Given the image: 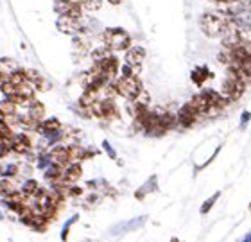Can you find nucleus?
I'll list each match as a JSON object with an SVG mask.
<instances>
[{
    "label": "nucleus",
    "mask_w": 251,
    "mask_h": 242,
    "mask_svg": "<svg viewBox=\"0 0 251 242\" xmlns=\"http://www.w3.org/2000/svg\"><path fill=\"white\" fill-rule=\"evenodd\" d=\"M198 25L204 36L221 38L228 25H231V15L228 11H208L199 16Z\"/></svg>",
    "instance_id": "obj_1"
},
{
    "label": "nucleus",
    "mask_w": 251,
    "mask_h": 242,
    "mask_svg": "<svg viewBox=\"0 0 251 242\" xmlns=\"http://www.w3.org/2000/svg\"><path fill=\"white\" fill-rule=\"evenodd\" d=\"M113 84V90H115L117 95H121L124 99H136L140 92L144 90L142 86L140 77L136 74H121L117 75L115 79L111 81Z\"/></svg>",
    "instance_id": "obj_2"
},
{
    "label": "nucleus",
    "mask_w": 251,
    "mask_h": 242,
    "mask_svg": "<svg viewBox=\"0 0 251 242\" xmlns=\"http://www.w3.org/2000/svg\"><path fill=\"white\" fill-rule=\"evenodd\" d=\"M102 42L111 52H124L131 45V36L121 27H111L102 32Z\"/></svg>",
    "instance_id": "obj_3"
},
{
    "label": "nucleus",
    "mask_w": 251,
    "mask_h": 242,
    "mask_svg": "<svg viewBox=\"0 0 251 242\" xmlns=\"http://www.w3.org/2000/svg\"><path fill=\"white\" fill-rule=\"evenodd\" d=\"M246 86L248 84L241 79V77H237V74L230 67H226V77L223 81V92L221 94L225 95L228 100H239L244 95L246 92Z\"/></svg>",
    "instance_id": "obj_4"
},
{
    "label": "nucleus",
    "mask_w": 251,
    "mask_h": 242,
    "mask_svg": "<svg viewBox=\"0 0 251 242\" xmlns=\"http://www.w3.org/2000/svg\"><path fill=\"white\" fill-rule=\"evenodd\" d=\"M56 27L58 31L63 34H68V36H77L84 31V24L81 18H74V16H63L59 15L58 20H56Z\"/></svg>",
    "instance_id": "obj_5"
},
{
    "label": "nucleus",
    "mask_w": 251,
    "mask_h": 242,
    "mask_svg": "<svg viewBox=\"0 0 251 242\" xmlns=\"http://www.w3.org/2000/svg\"><path fill=\"white\" fill-rule=\"evenodd\" d=\"M94 69L97 70L100 75H104L108 81H113L117 75H119L121 67H119V59H117L115 56H108V58L94 63Z\"/></svg>",
    "instance_id": "obj_6"
},
{
    "label": "nucleus",
    "mask_w": 251,
    "mask_h": 242,
    "mask_svg": "<svg viewBox=\"0 0 251 242\" xmlns=\"http://www.w3.org/2000/svg\"><path fill=\"white\" fill-rule=\"evenodd\" d=\"M54 11L63 16H74V18H83V5L79 2H72V0H56L54 2Z\"/></svg>",
    "instance_id": "obj_7"
},
{
    "label": "nucleus",
    "mask_w": 251,
    "mask_h": 242,
    "mask_svg": "<svg viewBox=\"0 0 251 242\" xmlns=\"http://www.w3.org/2000/svg\"><path fill=\"white\" fill-rule=\"evenodd\" d=\"M199 113L196 111V108H194L190 102H185L181 108H179L178 115H176V124L181 127H192L196 122H198L199 119Z\"/></svg>",
    "instance_id": "obj_8"
},
{
    "label": "nucleus",
    "mask_w": 251,
    "mask_h": 242,
    "mask_svg": "<svg viewBox=\"0 0 251 242\" xmlns=\"http://www.w3.org/2000/svg\"><path fill=\"white\" fill-rule=\"evenodd\" d=\"M81 176H83V167H81V163H79V162H70V163H67V165L63 167L61 179H59L58 183L74 185V183H77Z\"/></svg>",
    "instance_id": "obj_9"
},
{
    "label": "nucleus",
    "mask_w": 251,
    "mask_h": 242,
    "mask_svg": "<svg viewBox=\"0 0 251 242\" xmlns=\"http://www.w3.org/2000/svg\"><path fill=\"white\" fill-rule=\"evenodd\" d=\"M9 142H11V153H16V154H27L32 147V140L27 137L25 133H13Z\"/></svg>",
    "instance_id": "obj_10"
},
{
    "label": "nucleus",
    "mask_w": 251,
    "mask_h": 242,
    "mask_svg": "<svg viewBox=\"0 0 251 242\" xmlns=\"http://www.w3.org/2000/svg\"><path fill=\"white\" fill-rule=\"evenodd\" d=\"M124 52V61L129 67H140L144 63V59H146V48L140 47V45H129Z\"/></svg>",
    "instance_id": "obj_11"
},
{
    "label": "nucleus",
    "mask_w": 251,
    "mask_h": 242,
    "mask_svg": "<svg viewBox=\"0 0 251 242\" xmlns=\"http://www.w3.org/2000/svg\"><path fill=\"white\" fill-rule=\"evenodd\" d=\"M201 94L206 97V100H208V104H210V108H212V111L225 110L226 104L230 102V100L226 99V97L221 94V92H215V90H203Z\"/></svg>",
    "instance_id": "obj_12"
},
{
    "label": "nucleus",
    "mask_w": 251,
    "mask_h": 242,
    "mask_svg": "<svg viewBox=\"0 0 251 242\" xmlns=\"http://www.w3.org/2000/svg\"><path fill=\"white\" fill-rule=\"evenodd\" d=\"M25 75H27V81L34 86V88L38 90V92H49L50 90V84H49V81L43 77L38 70L34 69H27L25 70Z\"/></svg>",
    "instance_id": "obj_13"
},
{
    "label": "nucleus",
    "mask_w": 251,
    "mask_h": 242,
    "mask_svg": "<svg viewBox=\"0 0 251 242\" xmlns=\"http://www.w3.org/2000/svg\"><path fill=\"white\" fill-rule=\"evenodd\" d=\"M47 154H49L50 163H56V165H59V167H65L67 163H70V158H68V149L65 147V145H54Z\"/></svg>",
    "instance_id": "obj_14"
},
{
    "label": "nucleus",
    "mask_w": 251,
    "mask_h": 242,
    "mask_svg": "<svg viewBox=\"0 0 251 242\" xmlns=\"http://www.w3.org/2000/svg\"><path fill=\"white\" fill-rule=\"evenodd\" d=\"M188 102H190V104L196 108V111H198L199 115H208L210 111H212V108H210V104H208V100H206V97H204L203 94L192 95Z\"/></svg>",
    "instance_id": "obj_15"
},
{
    "label": "nucleus",
    "mask_w": 251,
    "mask_h": 242,
    "mask_svg": "<svg viewBox=\"0 0 251 242\" xmlns=\"http://www.w3.org/2000/svg\"><path fill=\"white\" fill-rule=\"evenodd\" d=\"M27 115H31L32 119L42 122L45 119V106H43L42 100H36V99L29 100L27 102Z\"/></svg>",
    "instance_id": "obj_16"
},
{
    "label": "nucleus",
    "mask_w": 251,
    "mask_h": 242,
    "mask_svg": "<svg viewBox=\"0 0 251 242\" xmlns=\"http://www.w3.org/2000/svg\"><path fill=\"white\" fill-rule=\"evenodd\" d=\"M68 158H70V162H83L84 158H90V151H86V149L83 147V145H79V144H72V145H68Z\"/></svg>",
    "instance_id": "obj_17"
},
{
    "label": "nucleus",
    "mask_w": 251,
    "mask_h": 242,
    "mask_svg": "<svg viewBox=\"0 0 251 242\" xmlns=\"http://www.w3.org/2000/svg\"><path fill=\"white\" fill-rule=\"evenodd\" d=\"M61 127H63L61 122H59L56 117H52V119H47V121L40 122V129H38V131L42 133V135H50V133L59 131Z\"/></svg>",
    "instance_id": "obj_18"
},
{
    "label": "nucleus",
    "mask_w": 251,
    "mask_h": 242,
    "mask_svg": "<svg viewBox=\"0 0 251 242\" xmlns=\"http://www.w3.org/2000/svg\"><path fill=\"white\" fill-rule=\"evenodd\" d=\"M61 174H63V167L56 165V163H49L47 167H45V179L50 181V183H58L59 179H61Z\"/></svg>",
    "instance_id": "obj_19"
},
{
    "label": "nucleus",
    "mask_w": 251,
    "mask_h": 242,
    "mask_svg": "<svg viewBox=\"0 0 251 242\" xmlns=\"http://www.w3.org/2000/svg\"><path fill=\"white\" fill-rule=\"evenodd\" d=\"M40 189H42V185L38 183L36 179H27V181H24V185L20 187L22 194L25 195V197H32V195H36Z\"/></svg>",
    "instance_id": "obj_20"
},
{
    "label": "nucleus",
    "mask_w": 251,
    "mask_h": 242,
    "mask_svg": "<svg viewBox=\"0 0 251 242\" xmlns=\"http://www.w3.org/2000/svg\"><path fill=\"white\" fill-rule=\"evenodd\" d=\"M190 77H192L194 84H198V86H203L204 81L210 77V72H208V69H206V67H198V69L192 70Z\"/></svg>",
    "instance_id": "obj_21"
},
{
    "label": "nucleus",
    "mask_w": 251,
    "mask_h": 242,
    "mask_svg": "<svg viewBox=\"0 0 251 242\" xmlns=\"http://www.w3.org/2000/svg\"><path fill=\"white\" fill-rule=\"evenodd\" d=\"M18 108L20 106H16L13 100H9L7 97H5L2 102H0V110L4 111V115L7 117V115H15V113H18Z\"/></svg>",
    "instance_id": "obj_22"
},
{
    "label": "nucleus",
    "mask_w": 251,
    "mask_h": 242,
    "mask_svg": "<svg viewBox=\"0 0 251 242\" xmlns=\"http://www.w3.org/2000/svg\"><path fill=\"white\" fill-rule=\"evenodd\" d=\"M90 56H92V59H94V63H97V61H100V59L111 56V50L106 47V45H102V47H99V48H94Z\"/></svg>",
    "instance_id": "obj_23"
},
{
    "label": "nucleus",
    "mask_w": 251,
    "mask_h": 242,
    "mask_svg": "<svg viewBox=\"0 0 251 242\" xmlns=\"http://www.w3.org/2000/svg\"><path fill=\"white\" fill-rule=\"evenodd\" d=\"M219 195H221V192H215V194L212 195V197H208V199H206L203 203V205H201V210H199V212H201L203 216H204V214H208V212L212 210V206L215 205V201L219 199Z\"/></svg>",
    "instance_id": "obj_24"
},
{
    "label": "nucleus",
    "mask_w": 251,
    "mask_h": 242,
    "mask_svg": "<svg viewBox=\"0 0 251 242\" xmlns=\"http://www.w3.org/2000/svg\"><path fill=\"white\" fill-rule=\"evenodd\" d=\"M81 5H83V9L90 11V13H95V11L100 9V5H102V0H84Z\"/></svg>",
    "instance_id": "obj_25"
},
{
    "label": "nucleus",
    "mask_w": 251,
    "mask_h": 242,
    "mask_svg": "<svg viewBox=\"0 0 251 242\" xmlns=\"http://www.w3.org/2000/svg\"><path fill=\"white\" fill-rule=\"evenodd\" d=\"M18 174V165L16 163H9V165H5V167L0 169V176H7V178H13Z\"/></svg>",
    "instance_id": "obj_26"
},
{
    "label": "nucleus",
    "mask_w": 251,
    "mask_h": 242,
    "mask_svg": "<svg viewBox=\"0 0 251 242\" xmlns=\"http://www.w3.org/2000/svg\"><path fill=\"white\" fill-rule=\"evenodd\" d=\"M9 138H0V158H4V156H7V154L11 153V142H9Z\"/></svg>",
    "instance_id": "obj_27"
},
{
    "label": "nucleus",
    "mask_w": 251,
    "mask_h": 242,
    "mask_svg": "<svg viewBox=\"0 0 251 242\" xmlns=\"http://www.w3.org/2000/svg\"><path fill=\"white\" fill-rule=\"evenodd\" d=\"M217 59H219V63H223V65H231V52L228 50V48H225V50H221L219 52V56H217Z\"/></svg>",
    "instance_id": "obj_28"
},
{
    "label": "nucleus",
    "mask_w": 251,
    "mask_h": 242,
    "mask_svg": "<svg viewBox=\"0 0 251 242\" xmlns=\"http://www.w3.org/2000/svg\"><path fill=\"white\" fill-rule=\"evenodd\" d=\"M11 135H13V131H11V126L5 121H2V122H0V138H9Z\"/></svg>",
    "instance_id": "obj_29"
},
{
    "label": "nucleus",
    "mask_w": 251,
    "mask_h": 242,
    "mask_svg": "<svg viewBox=\"0 0 251 242\" xmlns=\"http://www.w3.org/2000/svg\"><path fill=\"white\" fill-rule=\"evenodd\" d=\"M108 4H111V5H121L122 0H108Z\"/></svg>",
    "instance_id": "obj_30"
},
{
    "label": "nucleus",
    "mask_w": 251,
    "mask_h": 242,
    "mask_svg": "<svg viewBox=\"0 0 251 242\" xmlns=\"http://www.w3.org/2000/svg\"><path fill=\"white\" fill-rule=\"evenodd\" d=\"M248 119H250V113H248V111H246V115L242 117V124H246V121H248Z\"/></svg>",
    "instance_id": "obj_31"
},
{
    "label": "nucleus",
    "mask_w": 251,
    "mask_h": 242,
    "mask_svg": "<svg viewBox=\"0 0 251 242\" xmlns=\"http://www.w3.org/2000/svg\"><path fill=\"white\" fill-rule=\"evenodd\" d=\"M4 77H2V75H0V92H2V86H4Z\"/></svg>",
    "instance_id": "obj_32"
},
{
    "label": "nucleus",
    "mask_w": 251,
    "mask_h": 242,
    "mask_svg": "<svg viewBox=\"0 0 251 242\" xmlns=\"http://www.w3.org/2000/svg\"><path fill=\"white\" fill-rule=\"evenodd\" d=\"M2 121H5V115H4V111L0 110V122H2Z\"/></svg>",
    "instance_id": "obj_33"
},
{
    "label": "nucleus",
    "mask_w": 251,
    "mask_h": 242,
    "mask_svg": "<svg viewBox=\"0 0 251 242\" xmlns=\"http://www.w3.org/2000/svg\"><path fill=\"white\" fill-rule=\"evenodd\" d=\"M250 210H251V205H250Z\"/></svg>",
    "instance_id": "obj_34"
}]
</instances>
